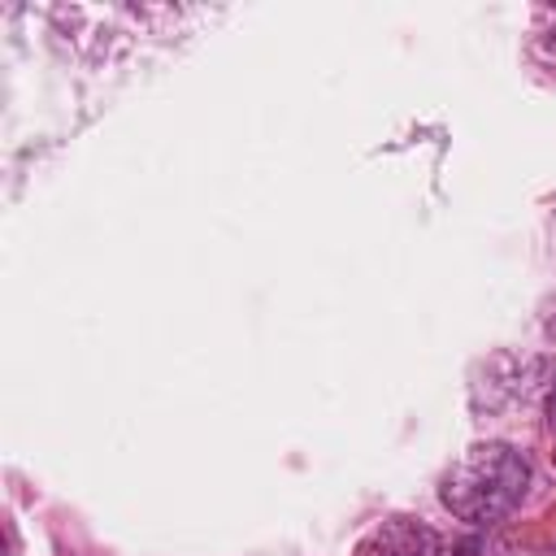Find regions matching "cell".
Here are the masks:
<instances>
[{
	"instance_id": "obj_1",
	"label": "cell",
	"mask_w": 556,
	"mask_h": 556,
	"mask_svg": "<svg viewBox=\"0 0 556 556\" xmlns=\"http://www.w3.org/2000/svg\"><path fill=\"white\" fill-rule=\"evenodd\" d=\"M530 486V465L508 443H473L439 486V500L469 526H495L504 521Z\"/></svg>"
},
{
	"instance_id": "obj_2",
	"label": "cell",
	"mask_w": 556,
	"mask_h": 556,
	"mask_svg": "<svg viewBox=\"0 0 556 556\" xmlns=\"http://www.w3.org/2000/svg\"><path fill=\"white\" fill-rule=\"evenodd\" d=\"M426 543L430 534L408 521V517H391L382 526H374L361 543H356V556H426Z\"/></svg>"
},
{
	"instance_id": "obj_3",
	"label": "cell",
	"mask_w": 556,
	"mask_h": 556,
	"mask_svg": "<svg viewBox=\"0 0 556 556\" xmlns=\"http://www.w3.org/2000/svg\"><path fill=\"white\" fill-rule=\"evenodd\" d=\"M547 426L556 430V391H552V400H547Z\"/></svg>"
}]
</instances>
